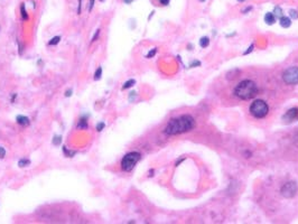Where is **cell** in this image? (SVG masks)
Returning <instances> with one entry per match:
<instances>
[{
    "label": "cell",
    "instance_id": "obj_1",
    "mask_svg": "<svg viewBox=\"0 0 298 224\" xmlns=\"http://www.w3.org/2000/svg\"><path fill=\"white\" fill-rule=\"evenodd\" d=\"M194 128H195L194 118L188 115V114H184V115H180L178 118L171 119L167 123L164 132L168 136H175V135H179V133L188 132Z\"/></svg>",
    "mask_w": 298,
    "mask_h": 224
},
{
    "label": "cell",
    "instance_id": "obj_2",
    "mask_svg": "<svg viewBox=\"0 0 298 224\" xmlns=\"http://www.w3.org/2000/svg\"><path fill=\"white\" fill-rule=\"evenodd\" d=\"M234 94L241 100H250L258 94V86L251 80H244L240 82L234 89Z\"/></svg>",
    "mask_w": 298,
    "mask_h": 224
},
{
    "label": "cell",
    "instance_id": "obj_3",
    "mask_svg": "<svg viewBox=\"0 0 298 224\" xmlns=\"http://www.w3.org/2000/svg\"><path fill=\"white\" fill-rule=\"evenodd\" d=\"M140 158H141V155L138 151H130V153H128L127 155H125V157L121 160V168L125 172H131L135 168L137 163L140 160Z\"/></svg>",
    "mask_w": 298,
    "mask_h": 224
},
{
    "label": "cell",
    "instance_id": "obj_4",
    "mask_svg": "<svg viewBox=\"0 0 298 224\" xmlns=\"http://www.w3.org/2000/svg\"><path fill=\"white\" fill-rule=\"evenodd\" d=\"M269 112V107L264 100H255L250 105V113L257 119H262Z\"/></svg>",
    "mask_w": 298,
    "mask_h": 224
},
{
    "label": "cell",
    "instance_id": "obj_5",
    "mask_svg": "<svg viewBox=\"0 0 298 224\" xmlns=\"http://www.w3.org/2000/svg\"><path fill=\"white\" fill-rule=\"evenodd\" d=\"M282 80L286 84H297L298 83V66H291L287 69L282 74Z\"/></svg>",
    "mask_w": 298,
    "mask_h": 224
},
{
    "label": "cell",
    "instance_id": "obj_6",
    "mask_svg": "<svg viewBox=\"0 0 298 224\" xmlns=\"http://www.w3.org/2000/svg\"><path fill=\"white\" fill-rule=\"evenodd\" d=\"M297 190H298L297 184H296L295 181H288V183H286V184L281 187L280 192H281V195H282L284 197L291 198L296 195Z\"/></svg>",
    "mask_w": 298,
    "mask_h": 224
},
{
    "label": "cell",
    "instance_id": "obj_7",
    "mask_svg": "<svg viewBox=\"0 0 298 224\" xmlns=\"http://www.w3.org/2000/svg\"><path fill=\"white\" fill-rule=\"evenodd\" d=\"M282 120L286 122H294L298 120V107H294L289 109L282 115Z\"/></svg>",
    "mask_w": 298,
    "mask_h": 224
},
{
    "label": "cell",
    "instance_id": "obj_8",
    "mask_svg": "<svg viewBox=\"0 0 298 224\" xmlns=\"http://www.w3.org/2000/svg\"><path fill=\"white\" fill-rule=\"evenodd\" d=\"M279 24H280V26L284 27V28H288V27L291 26V20H290L289 17L281 16V17L279 18Z\"/></svg>",
    "mask_w": 298,
    "mask_h": 224
},
{
    "label": "cell",
    "instance_id": "obj_9",
    "mask_svg": "<svg viewBox=\"0 0 298 224\" xmlns=\"http://www.w3.org/2000/svg\"><path fill=\"white\" fill-rule=\"evenodd\" d=\"M264 23L267 24V25H273L275 23H276V18H275V15H273V12H267L266 15H264Z\"/></svg>",
    "mask_w": 298,
    "mask_h": 224
},
{
    "label": "cell",
    "instance_id": "obj_10",
    "mask_svg": "<svg viewBox=\"0 0 298 224\" xmlns=\"http://www.w3.org/2000/svg\"><path fill=\"white\" fill-rule=\"evenodd\" d=\"M16 121H17L18 124H20V126H28L29 124V119L27 117H25V115H17Z\"/></svg>",
    "mask_w": 298,
    "mask_h": 224
},
{
    "label": "cell",
    "instance_id": "obj_11",
    "mask_svg": "<svg viewBox=\"0 0 298 224\" xmlns=\"http://www.w3.org/2000/svg\"><path fill=\"white\" fill-rule=\"evenodd\" d=\"M77 129H87V121H86V115H83L80 118L78 123H77Z\"/></svg>",
    "mask_w": 298,
    "mask_h": 224
},
{
    "label": "cell",
    "instance_id": "obj_12",
    "mask_svg": "<svg viewBox=\"0 0 298 224\" xmlns=\"http://www.w3.org/2000/svg\"><path fill=\"white\" fill-rule=\"evenodd\" d=\"M209 44H210V39H209V37H202L201 39H200V46L202 47V48H206L207 46H209Z\"/></svg>",
    "mask_w": 298,
    "mask_h": 224
},
{
    "label": "cell",
    "instance_id": "obj_13",
    "mask_svg": "<svg viewBox=\"0 0 298 224\" xmlns=\"http://www.w3.org/2000/svg\"><path fill=\"white\" fill-rule=\"evenodd\" d=\"M135 84H136V81H135L134 78H130V80H128L127 82H125V84L122 85V90L129 89V87H131V86L135 85Z\"/></svg>",
    "mask_w": 298,
    "mask_h": 224
},
{
    "label": "cell",
    "instance_id": "obj_14",
    "mask_svg": "<svg viewBox=\"0 0 298 224\" xmlns=\"http://www.w3.org/2000/svg\"><path fill=\"white\" fill-rule=\"evenodd\" d=\"M28 165H30V160H29V159H26V158H23V159H20V160L18 161V166L21 167V168L28 166Z\"/></svg>",
    "mask_w": 298,
    "mask_h": 224
},
{
    "label": "cell",
    "instance_id": "obj_15",
    "mask_svg": "<svg viewBox=\"0 0 298 224\" xmlns=\"http://www.w3.org/2000/svg\"><path fill=\"white\" fill-rule=\"evenodd\" d=\"M20 12H21V17H23V19H28L27 11L25 10V3H21V6H20Z\"/></svg>",
    "mask_w": 298,
    "mask_h": 224
},
{
    "label": "cell",
    "instance_id": "obj_16",
    "mask_svg": "<svg viewBox=\"0 0 298 224\" xmlns=\"http://www.w3.org/2000/svg\"><path fill=\"white\" fill-rule=\"evenodd\" d=\"M61 41V36H55V37H53L51 41L48 42V45H57V44L60 43Z\"/></svg>",
    "mask_w": 298,
    "mask_h": 224
},
{
    "label": "cell",
    "instance_id": "obj_17",
    "mask_svg": "<svg viewBox=\"0 0 298 224\" xmlns=\"http://www.w3.org/2000/svg\"><path fill=\"white\" fill-rule=\"evenodd\" d=\"M101 75H102V69L101 67H98V69L95 71V74H94V80L98 81L101 78Z\"/></svg>",
    "mask_w": 298,
    "mask_h": 224
},
{
    "label": "cell",
    "instance_id": "obj_18",
    "mask_svg": "<svg viewBox=\"0 0 298 224\" xmlns=\"http://www.w3.org/2000/svg\"><path fill=\"white\" fill-rule=\"evenodd\" d=\"M61 142H62V137H61V136H55V137L53 138V145L60 146Z\"/></svg>",
    "mask_w": 298,
    "mask_h": 224
},
{
    "label": "cell",
    "instance_id": "obj_19",
    "mask_svg": "<svg viewBox=\"0 0 298 224\" xmlns=\"http://www.w3.org/2000/svg\"><path fill=\"white\" fill-rule=\"evenodd\" d=\"M289 16L292 19H297L298 18V11L297 10H295V9H290L289 10Z\"/></svg>",
    "mask_w": 298,
    "mask_h": 224
},
{
    "label": "cell",
    "instance_id": "obj_20",
    "mask_svg": "<svg viewBox=\"0 0 298 224\" xmlns=\"http://www.w3.org/2000/svg\"><path fill=\"white\" fill-rule=\"evenodd\" d=\"M63 150H64V153H65V155L67 156V157H73V156L75 155V151H70L66 147L64 146L63 147Z\"/></svg>",
    "mask_w": 298,
    "mask_h": 224
},
{
    "label": "cell",
    "instance_id": "obj_21",
    "mask_svg": "<svg viewBox=\"0 0 298 224\" xmlns=\"http://www.w3.org/2000/svg\"><path fill=\"white\" fill-rule=\"evenodd\" d=\"M273 15L281 17V15H282V10H281L280 7H276V8H275V10H273Z\"/></svg>",
    "mask_w": 298,
    "mask_h": 224
},
{
    "label": "cell",
    "instance_id": "obj_22",
    "mask_svg": "<svg viewBox=\"0 0 298 224\" xmlns=\"http://www.w3.org/2000/svg\"><path fill=\"white\" fill-rule=\"evenodd\" d=\"M104 127H105V123L104 122H100V123H98L96 124V131H102L103 129H104Z\"/></svg>",
    "mask_w": 298,
    "mask_h": 224
},
{
    "label": "cell",
    "instance_id": "obj_23",
    "mask_svg": "<svg viewBox=\"0 0 298 224\" xmlns=\"http://www.w3.org/2000/svg\"><path fill=\"white\" fill-rule=\"evenodd\" d=\"M156 53H157V48H153L150 52L148 53L147 55H146V57H147V58H150V57L155 56V54H156Z\"/></svg>",
    "mask_w": 298,
    "mask_h": 224
},
{
    "label": "cell",
    "instance_id": "obj_24",
    "mask_svg": "<svg viewBox=\"0 0 298 224\" xmlns=\"http://www.w3.org/2000/svg\"><path fill=\"white\" fill-rule=\"evenodd\" d=\"M99 36H100V29H98V30H95V33H94V36L92 37V41H91V43H94L98 38H99Z\"/></svg>",
    "mask_w": 298,
    "mask_h": 224
},
{
    "label": "cell",
    "instance_id": "obj_25",
    "mask_svg": "<svg viewBox=\"0 0 298 224\" xmlns=\"http://www.w3.org/2000/svg\"><path fill=\"white\" fill-rule=\"evenodd\" d=\"M136 98H137V92H135V91H134V92H130V94H129V101H130V102H132Z\"/></svg>",
    "mask_w": 298,
    "mask_h": 224
},
{
    "label": "cell",
    "instance_id": "obj_26",
    "mask_svg": "<svg viewBox=\"0 0 298 224\" xmlns=\"http://www.w3.org/2000/svg\"><path fill=\"white\" fill-rule=\"evenodd\" d=\"M5 156H6V150H5V148H3V147H0V159L5 158Z\"/></svg>",
    "mask_w": 298,
    "mask_h": 224
},
{
    "label": "cell",
    "instance_id": "obj_27",
    "mask_svg": "<svg viewBox=\"0 0 298 224\" xmlns=\"http://www.w3.org/2000/svg\"><path fill=\"white\" fill-rule=\"evenodd\" d=\"M253 48H255V45H253V44H251V45H250V47L248 48V51H246V52L243 53V55H248V54H250V53L253 51Z\"/></svg>",
    "mask_w": 298,
    "mask_h": 224
},
{
    "label": "cell",
    "instance_id": "obj_28",
    "mask_svg": "<svg viewBox=\"0 0 298 224\" xmlns=\"http://www.w3.org/2000/svg\"><path fill=\"white\" fill-rule=\"evenodd\" d=\"M72 93H73L72 89H67V90L65 91V96H66V98H70V96L72 95Z\"/></svg>",
    "mask_w": 298,
    "mask_h": 224
},
{
    "label": "cell",
    "instance_id": "obj_29",
    "mask_svg": "<svg viewBox=\"0 0 298 224\" xmlns=\"http://www.w3.org/2000/svg\"><path fill=\"white\" fill-rule=\"evenodd\" d=\"M81 7H82V0H78V7H77V15L81 14Z\"/></svg>",
    "mask_w": 298,
    "mask_h": 224
},
{
    "label": "cell",
    "instance_id": "obj_30",
    "mask_svg": "<svg viewBox=\"0 0 298 224\" xmlns=\"http://www.w3.org/2000/svg\"><path fill=\"white\" fill-rule=\"evenodd\" d=\"M198 65H201V62H198V60H195V62H193V63L191 64V67H194V66H198Z\"/></svg>",
    "mask_w": 298,
    "mask_h": 224
},
{
    "label": "cell",
    "instance_id": "obj_31",
    "mask_svg": "<svg viewBox=\"0 0 298 224\" xmlns=\"http://www.w3.org/2000/svg\"><path fill=\"white\" fill-rule=\"evenodd\" d=\"M159 1H160V5H162V6H167V5L169 3L170 0H159Z\"/></svg>",
    "mask_w": 298,
    "mask_h": 224
},
{
    "label": "cell",
    "instance_id": "obj_32",
    "mask_svg": "<svg viewBox=\"0 0 298 224\" xmlns=\"http://www.w3.org/2000/svg\"><path fill=\"white\" fill-rule=\"evenodd\" d=\"M93 6H94V0H90V5H89V10H90V11L93 9Z\"/></svg>",
    "mask_w": 298,
    "mask_h": 224
},
{
    "label": "cell",
    "instance_id": "obj_33",
    "mask_svg": "<svg viewBox=\"0 0 298 224\" xmlns=\"http://www.w3.org/2000/svg\"><path fill=\"white\" fill-rule=\"evenodd\" d=\"M184 160H185V158H179L178 160H177V161H176V164H175V166H178V165L180 164V163H182V161H184Z\"/></svg>",
    "mask_w": 298,
    "mask_h": 224
},
{
    "label": "cell",
    "instance_id": "obj_34",
    "mask_svg": "<svg viewBox=\"0 0 298 224\" xmlns=\"http://www.w3.org/2000/svg\"><path fill=\"white\" fill-rule=\"evenodd\" d=\"M251 9H252V7H248V8L243 9V10H242V12H243V14H247L248 11H250V10H251Z\"/></svg>",
    "mask_w": 298,
    "mask_h": 224
},
{
    "label": "cell",
    "instance_id": "obj_35",
    "mask_svg": "<svg viewBox=\"0 0 298 224\" xmlns=\"http://www.w3.org/2000/svg\"><path fill=\"white\" fill-rule=\"evenodd\" d=\"M132 1H134V0H123V2H125V3H127V5H129V3H131Z\"/></svg>",
    "mask_w": 298,
    "mask_h": 224
},
{
    "label": "cell",
    "instance_id": "obj_36",
    "mask_svg": "<svg viewBox=\"0 0 298 224\" xmlns=\"http://www.w3.org/2000/svg\"><path fill=\"white\" fill-rule=\"evenodd\" d=\"M153 169H151V170L149 172V175H148V176H149V177H151V176H153Z\"/></svg>",
    "mask_w": 298,
    "mask_h": 224
},
{
    "label": "cell",
    "instance_id": "obj_37",
    "mask_svg": "<svg viewBox=\"0 0 298 224\" xmlns=\"http://www.w3.org/2000/svg\"><path fill=\"white\" fill-rule=\"evenodd\" d=\"M16 96H17V94L12 95V98H11V102H14V101H15V98H16Z\"/></svg>",
    "mask_w": 298,
    "mask_h": 224
},
{
    "label": "cell",
    "instance_id": "obj_38",
    "mask_svg": "<svg viewBox=\"0 0 298 224\" xmlns=\"http://www.w3.org/2000/svg\"><path fill=\"white\" fill-rule=\"evenodd\" d=\"M239 1H244V0H239Z\"/></svg>",
    "mask_w": 298,
    "mask_h": 224
},
{
    "label": "cell",
    "instance_id": "obj_39",
    "mask_svg": "<svg viewBox=\"0 0 298 224\" xmlns=\"http://www.w3.org/2000/svg\"><path fill=\"white\" fill-rule=\"evenodd\" d=\"M200 1H205V0H200Z\"/></svg>",
    "mask_w": 298,
    "mask_h": 224
},
{
    "label": "cell",
    "instance_id": "obj_40",
    "mask_svg": "<svg viewBox=\"0 0 298 224\" xmlns=\"http://www.w3.org/2000/svg\"><path fill=\"white\" fill-rule=\"evenodd\" d=\"M101 1H103V0H101Z\"/></svg>",
    "mask_w": 298,
    "mask_h": 224
}]
</instances>
